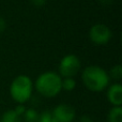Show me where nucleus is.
I'll use <instances>...</instances> for the list:
<instances>
[{
  "label": "nucleus",
  "instance_id": "f257e3e1",
  "mask_svg": "<svg viewBox=\"0 0 122 122\" xmlns=\"http://www.w3.org/2000/svg\"><path fill=\"white\" fill-rule=\"evenodd\" d=\"M81 78L85 86L94 92L103 91L109 82V75L107 72L97 65L86 67L82 72Z\"/></svg>",
  "mask_w": 122,
  "mask_h": 122
},
{
  "label": "nucleus",
  "instance_id": "f03ea898",
  "mask_svg": "<svg viewBox=\"0 0 122 122\" xmlns=\"http://www.w3.org/2000/svg\"><path fill=\"white\" fill-rule=\"evenodd\" d=\"M36 88L45 97H56L62 89V78L59 74L46 72L41 74L36 81Z\"/></svg>",
  "mask_w": 122,
  "mask_h": 122
},
{
  "label": "nucleus",
  "instance_id": "7ed1b4c3",
  "mask_svg": "<svg viewBox=\"0 0 122 122\" xmlns=\"http://www.w3.org/2000/svg\"><path fill=\"white\" fill-rule=\"evenodd\" d=\"M11 97L15 102L24 104L30 99L32 93V82L28 76L19 75L12 81L10 87Z\"/></svg>",
  "mask_w": 122,
  "mask_h": 122
},
{
  "label": "nucleus",
  "instance_id": "20e7f679",
  "mask_svg": "<svg viewBox=\"0 0 122 122\" xmlns=\"http://www.w3.org/2000/svg\"><path fill=\"white\" fill-rule=\"evenodd\" d=\"M80 69V61L77 56L67 55L62 58L59 64V73L62 77H73Z\"/></svg>",
  "mask_w": 122,
  "mask_h": 122
},
{
  "label": "nucleus",
  "instance_id": "39448f33",
  "mask_svg": "<svg viewBox=\"0 0 122 122\" xmlns=\"http://www.w3.org/2000/svg\"><path fill=\"white\" fill-rule=\"evenodd\" d=\"M90 40L97 45H104L109 42L112 38V31L107 26L103 24H97L92 26L89 31Z\"/></svg>",
  "mask_w": 122,
  "mask_h": 122
},
{
  "label": "nucleus",
  "instance_id": "423d86ee",
  "mask_svg": "<svg viewBox=\"0 0 122 122\" xmlns=\"http://www.w3.org/2000/svg\"><path fill=\"white\" fill-rule=\"evenodd\" d=\"M55 122H72L75 118V110L71 105L60 104L51 112Z\"/></svg>",
  "mask_w": 122,
  "mask_h": 122
},
{
  "label": "nucleus",
  "instance_id": "0eeeda50",
  "mask_svg": "<svg viewBox=\"0 0 122 122\" xmlns=\"http://www.w3.org/2000/svg\"><path fill=\"white\" fill-rule=\"evenodd\" d=\"M107 97L114 106H121L122 104V86L120 84H115L109 87Z\"/></svg>",
  "mask_w": 122,
  "mask_h": 122
},
{
  "label": "nucleus",
  "instance_id": "6e6552de",
  "mask_svg": "<svg viewBox=\"0 0 122 122\" xmlns=\"http://www.w3.org/2000/svg\"><path fill=\"white\" fill-rule=\"evenodd\" d=\"M0 122H23V118L13 109L4 112L0 119Z\"/></svg>",
  "mask_w": 122,
  "mask_h": 122
},
{
  "label": "nucleus",
  "instance_id": "1a4fd4ad",
  "mask_svg": "<svg viewBox=\"0 0 122 122\" xmlns=\"http://www.w3.org/2000/svg\"><path fill=\"white\" fill-rule=\"evenodd\" d=\"M109 122H122V108L121 106H114L108 114Z\"/></svg>",
  "mask_w": 122,
  "mask_h": 122
},
{
  "label": "nucleus",
  "instance_id": "9d476101",
  "mask_svg": "<svg viewBox=\"0 0 122 122\" xmlns=\"http://www.w3.org/2000/svg\"><path fill=\"white\" fill-rule=\"evenodd\" d=\"M21 118L25 122H39L40 121V115H39V112L36 110L29 108V109L25 110Z\"/></svg>",
  "mask_w": 122,
  "mask_h": 122
},
{
  "label": "nucleus",
  "instance_id": "9b49d317",
  "mask_svg": "<svg viewBox=\"0 0 122 122\" xmlns=\"http://www.w3.org/2000/svg\"><path fill=\"white\" fill-rule=\"evenodd\" d=\"M76 86L75 80L73 77H65L62 79V88L66 91H72Z\"/></svg>",
  "mask_w": 122,
  "mask_h": 122
},
{
  "label": "nucleus",
  "instance_id": "f8f14e48",
  "mask_svg": "<svg viewBox=\"0 0 122 122\" xmlns=\"http://www.w3.org/2000/svg\"><path fill=\"white\" fill-rule=\"evenodd\" d=\"M110 76H112L114 79H117V80L121 79V77H122V67H121L120 64L115 65V66L110 70Z\"/></svg>",
  "mask_w": 122,
  "mask_h": 122
},
{
  "label": "nucleus",
  "instance_id": "ddd939ff",
  "mask_svg": "<svg viewBox=\"0 0 122 122\" xmlns=\"http://www.w3.org/2000/svg\"><path fill=\"white\" fill-rule=\"evenodd\" d=\"M39 122H55L51 112H44L40 116V121Z\"/></svg>",
  "mask_w": 122,
  "mask_h": 122
},
{
  "label": "nucleus",
  "instance_id": "4468645a",
  "mask_svg": "<svg viewBox=\"0 0 122 122\" xmlns=\"http://www.w3.org/2000/svg\"><path fill=\"white\" fill-rule=\"evenodd\" d=\"M31 1L36 6H41V5H43V4L45 3L46 0H31Z\"/></svg>",
  "mask_w": 122,
  "mask_h": 122
},
{
  "label": "nucleus",
  "instance_id": "2eb2a0df",
  "mask_svg": "<svg viewBox=\"0 0 122 122\" xmlns=\"http://www.w3.org/2000/svg\"><path fill=\"white\" fill-rule=\"evenodd\" d=\"M80 122H93V121H92V119H91L89 116L85 115V116H82L81 118H80Z\"/></svg>",
  "mask_w": 122,
  "mask_h": 122
},
{
  "label": "nucleus",
  "instance_id": "dca6fc26",
  "mask_svg": "<svg viewBox=\"0 0 122 122\" xmlns=\"http://www.w3.org/2000/svg\"><path fill=\"white\" fill-rule=\"evenodd\" d=\"M4 29H5V21H4L2 18H0V33L3 32Z\"/></svg>",
  "mask_w": 122,
  "mask_h": 122
},
{
  "label": "nucleus",
  "instance_id": "f3484780",
  "mask_svg": "<svg viewBox=\"0 0 122 122\" xmlns=\"http://www.w3.org/2000/svg\"><path fill=\"white\" fill-rule=\"evenodd\" d=\"M100 1L104 4H107V3H109V2H112V0H100Z\"/></svg>",
  "mask_w": 122,
  "mask_h": 122
}]
</instances>
